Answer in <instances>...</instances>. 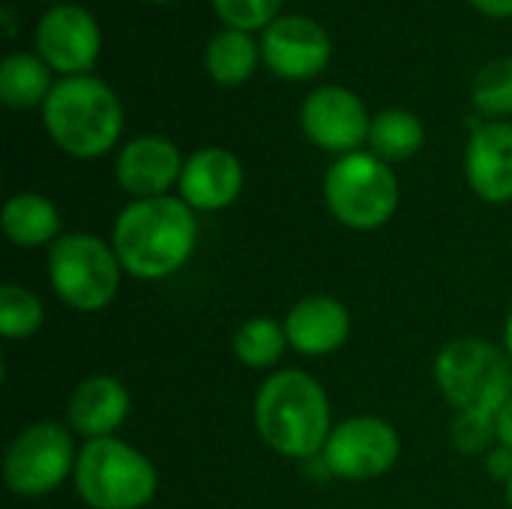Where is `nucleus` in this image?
<instances>
[{"mask_svg": "<svg viewBox=\"0 0 512 509\" xmlns=\"http://www.w3.org/2000/svg\"><path fill=\"white\" fill-rule=\"evenodd\" d=\"M198 219L183 198H141L120 210L111 246L123 273L135 279H165L177 273L195 252Z\"/></svg>", "mask_w": 512, "mask_h": 509, "instance_id": "nucleus-1", "label": "nucleus"}, {"mask_svg": "<svg viewBox=\"0 0 512 509\" xmlns=\"http://www.w3.org/2000/svg\"><path fill=\"white\" fill-rule=\"evenodd\" d=\"M258 438L279 456L312 459L333 432L330 399L324 387L297 369L270 375L252 405Z\"/></svg>", "mask_w": 512, "mask_h": 509, "instance_id": "nucleus-2", "label": "nucleus"}, {"mask_svg": "<svg viewBox=\"0 0 512 509\" xmlns=\"http://www.w3.org/2000/svg\"><path fill=\"white\" fill-rule=\"evenodd\" d=\"M42 123L63 153L96 159L120 141L123 105L102 78L69 75L51 87L42 105Z\"/></svg>", "mask_w": 512, "mask_h": 509, "instance_id": "nucleus-3", "label": "nucleus"}, {"mask_svg": "<svg viewBox=\"0 0 512 509\" xmlns=\"http://www.w3.org/2000/svg\"><path fill=\"white\" fill-rule=\"evenodd\" d=\"M72 480L90 509H144L159 486L153 462L120 438L87 441Z\"/></svg>", "mask_w": 512, "mask_h": 509, "instance_id": "nucleus-4", "label": "nucleus"}, {"mask_svg": "<svg viewBox=\"0 0 512 509\" xmlns=\"http://www.w3.org/2000/svg\"><path fill=\"white\" fill-rule=\"evenodd\" d=\"M435 381L459 414H498L512 396V360L492 342L453 339L435 360Z\"/></svg>", "mask_w": 512, "mask_h": 509, "instance_id": "nucleus-5", "label": "nucleus"}, {"mask_svg": "<svg viewBox=\"0 0 512 509\" xmlns=\"http://www.w3.org/2000/svg\"><path fill=\"white\" fill-rule=\"evenodd\" d=\"M324 201L345 228L375 231L387 225L399 207V180L381 156L357 150L327 168Z\"/></svg>", "mask_w": 512, "mask_h": 509, "instance_id": "nucleus-6", "label": "nucleus"}, {"mask_svg": "<svg viewBox=\"0 0 512 509\" xmlns=\"http://www.w3.org/2000/svg\"><path fill=\"white\" fill-rule=\"evenodd\" d=\"M120 258L96 234H63L48 249V282L75 312H102L120 291Z\"/></svg>", "mask_w": 512, "mask_h": 509, "instance_id": "nucleus-7", "label": "nucleus"}, {"mask_svg": "<svg viewBox=\"0 0 512 509\" xmlns=\"http://www.w3.org/2000/svg\"><path fill=\"white\" fill-rule=\"evenodd\" d=\"M72 429L60 423H36L24 429L6 450L3 480L21 498H42L75 474Z\"/></svg>", "mask_w": 512, "mask_h": 509, "instance_id": "nucleus-8", "label": "nucleus"}, {"mask_svg": "<svg viewBox=\"0 0 512 509\" xmlns=\"http://www.w3.org/2000/svg\"><path fill=\"white\" fill-rule=\"evenodd\" d=\"M402 453L399 432L381 417H351L333 426L321 456L333 477L366 483L384 477Z\"/></svg>", "mask_w": 512, "mask_h": 509, "instance_id": "nucleus-9", "label": "nucleus"}, {"mask_svg": "<svg viewBox=\"0 0 512 509\" xmlns=\"http://www.w3.org/2000/svg\"><path fill=\"white\" fill-rule=\"evenodd\" d=\"M300 126L312 144L330 153H357L369 141L372 117L366 114L363 99L348 87H318L306 96L300 108Z\"/></svg>", "mask_w": 512, "mask_h": 509, "instance_id": "nucleus-10", "label": "nucleus"}, {"mask_svg": "<svg viewBox=\"0 0 512 509\" xmlns=\"http://www.w3.org/2000/svg\"><path fill=\"white\" fill-rule=\"evenodd\" d=\"M36 51L54 72H63L66 78L87 75L102 51L99 24L84 6H54L36 24Z\"/></svg>", "mask_w": 512, "mask_h": 509, "instance_id": "nucleus-11", "label": "nucleus"}, {"mask_svg": "<svg viewBox=\"0 0 512 509\" xmlns=\"http://www.w3.org/2000/svg\"><path fill=\"white\" fill-rule=\"evenodd\" d=\"M333 42L327 30L306 15H279L261 39V57L270 72L288 81H306L327 69Z\"/></svg>", "mask_w": 512, "mask_h": 509, "instance_id": "nucleus-12", "label": "nucleus"}, {"mask_svg": "<svg viewBox=\"0 0 512 509\" xmlns=\"http://www.w3.org/2000/svg\"><path fill=\"white\" fill-rule=\"evenodd\" d=\"M183 156L180 150L159 135H144L129 141L117 156V183L132 201L141 198H162L174 183H180L183 174Z\"/></svg>", "mask_w": 512, "mask_h": 509, "instance_id": "nucleus-13", "label": "nucleus"}, {"mask_svg": "<svg viewBox=\"0 0 512 509\" xmlns=\"http://www.w3.org/2000/svg\"><path fill=\"white\" fill-rule=\"evenodd\" d=\"M180 198L201 213H216L231 207L243 192V162L225 147L195 150L183 162Z\"/></svg>", "mask_w": 512, "mask_h": 509, "instance_id": "nucleus-14", "label": "nucleus"}, {"mask_svg": "<svg viewBox=\"0 0 512 509\" xmlns=\"http://www.w3.org/2000/svg\"><path fill=\"white\" fill-rule=\"evenodd\" d=\"M465 174L471 189L489 204L512 201V123L495 120L471 132Z\"/></svg>", "mask_w": 512, "mask_h": 509, "instance_id": "nucleus-15", "label": "nucleus"}, {"mask_svg": "<svg viewBox=\"0 0 512 509\" xmlns=\"http://www.w3.org/2000/svg\"><path fill=\"white\" fill-rule=\"evenodd\" d=\"M288 345L306 357H327L339 351L351 336V312L345 303L327 294L303 297L285 315Z\"/></svg>", "mask_w": 512, "mask_h": 509, "instance_id": "nucleus-16", "label": "nucleus"}, {"mask_svg": "<svg viewBox=\"0 0 512 509\" xmlns=\"http://www.w3.org/2000/svg\"><path fill=\"white\" fill-rule=\"evenodd\" d=\"M129 390L123 381L111 375H93L84 378L66 405V420L75 435L84 441H99V438H114V432L126 423L129 417Z\"/></svg>", "mask_w": 512, "mask_h": 509, "instance_id": "nucleus-17", "label": "nucleus"}, {"mask_svg": "<svg viewBox=\"0 0 512 509\" xmlns=\"http://www.w3.org/2000/svg\"><path fill=\"white\" fill-rule=\"evenodd\" d=\"M3 234L21 249L54 246L60 240V213L39 192H18L3 207Z\"/></svg>", "mask_w": 512, "mask_h": 509, "instance_id": "nucleus-18", "label": "nucleus"}, {"mask_svg": "<svg viewBox=\"0 0 512 509\" xmlns=\"http://www.w3.org/2000/svg\"><path fill=\"white\" fill-rule=\"evenodd\" d=\"M258 60H261V48L255 45V39L234 27L219 30L207 42V54H204L210 78L222 87H237V84L249 81Z\"/></svg>", "mask_w": 512, "mask_h": 509, "instance_id": "nucleus-19", "label": "nucleus"}, {"mask_svg": "<svg viewBox=\"0 0 512 509\" xmlns=\"http://www.w3.org/2000/svg\"><path fill=\"white\" fill-rule=\"evenodd\" d=\"M51 66L39 54H9L0 63V99L9 108H33L45 105L51 93Z\"/></svg>", "mask_w": 512, "mask_h": 509, "instance_id": "nucleus-20", "label": "nucleus"}, {"mask_svg": "<svg viewBox=\"0 0 512 509\" xmlns=\"http://www.w3.org/2000/svg\"><path fill=\"white\" fill-rule=\"evenodd\" d=\"M423 141H426V129H423L420 117L405 108H387L372 117L369 144H372L375 156H381L384 162L411 159L423 147Z\"/></svg>", "mask_w": 512, "mask_h": 509, "instance_id": "nucleus-21", "label": "nucleus"}, {"mask_svg": "<svg viewBox=\"0 0 512 509\" xmlns=\"http://www.w3.org/2000/svg\"><path fill=\"white\" fill-rule=\"evenodd\" d=\"M231 348H234V357L249 366V369H270L282 360V354L291 348L288 345V333H285V324L273 321V318H264V315H255L249 321H243L231 339Z\"/></svg>", "mask_w": 512, "mask_h": 509, "instance_id": "nucleus-22", "label": "nucleus"}, {"mask_svg": "<svg viewBox=\"0 0 512 509\" xmlns=\"http://www.w3.org/2000/svg\"><path fill=\"white\" fill-rule=\"evenodd\" d=\"M45 321L42 300L24 285H3L0 288V333L12 342L30 339Z\"/></svg>", "mask_w": 512, "mask_h": 509, "instance_id": "nucleus-23", "label": "nucleus"}, {"mask_svg": "<svg viewBox=\"0 0 512 509\" xmlns=\"http://www.w3.org/2000/svg\"><path fill=\"white\" fill-rule=\"evenodd\" d=\"M471 99L477 111L489 117H510L512 114V57L489 60L471 84Z\"/></svg>", "mask_w": 512, "mask_h": 509, "instance_id": "nucleus-24", "label": "nucleus"}, {"mask_svg": "<svg viewBox=\"0 0 512 509\" xmlns=\"http://www.w3.org/2000/svg\"><path fill=\"white\" fill-rule=\"evenodd\" d=\"M213 9L228 27L252 33L261 27L267 30L279 18L282 0H213Z\"/></svg>", "mask_w": 512, "mask_h": 509, "instance_id": "nucleus-25", "label": "nucleus"}, {"mask_svg": "<svg viewBox=\"0 0 512 509\" xmlns=\"http://www.w3.org/2000/svg\"><path fill=\"white\" fill-rule=\"evenodd\" d=\"M498 438L495 414H459L453 423V447L465 456L486 453Z\"/></svg>", "mask_w": 512, "mask_h": 509, "instance_id": "nucleus-26", "label": "nucleus"}, {"mask_svg": "<svg viewBox=\"0 0 512 509\" xmlns=\"http://www.w3.org/2000/svg\"><path fill=\"white\" fill-rule=\"evenodd\" d=\"M489 474H492L495 480H501L504 486L510 483V477H512V450L501 447V450H495V453L489 456Z\"/></svg>", "mask_w": 512, "mask_h": 509, "instance_id": "nucleus-27", "label": "nucleus"}, {"mask_svg": "<svg viewBox=\"0 0 512 509\" xmlns=\"http://www.w3.org/2000/svg\"><path fill=\"white\" fill-rule=\"evenodd\" d=\"M495 426H498V441H501V447L512 450V396L501 405V411L495 414Z\"/></svg>", "mask_w": 512, "mask_h": 509, "instance_id": "nucleus-28", "label": "nucleus"}, {"mask_svg": "<svg viewBox=\"0 0 512 509\" xmlns=\"http://www.w3.org/2000/svg\"><path fill=\"white\" fill-rule=\"evenodd\" d=\"M468 3L489 18H512V0H468Z\"/></svg>", "mask_w": 512, "mask_h": 509, "instance_id": "nucleus-29", "label": "nucleus"}, {"mask_svg": "<svg viewBox=\"0 0 512 509\" xmlns=\"http://www.w3.org/2000/svg\"><path fill=\"white\" fill-rule=\"evenodd\" d=\"M504 345H507V357L512 360V309L507 315V324H504Z\"/></svg>", "mask_w": 512, "mask_h": 509, "instance_id": "nucleus-30", "label": "nucleus"}, {"mask_svg": "<svg viewBox=\"0 0 512 509\" xmlns=\"http://www.w3.org/2000/svg\"><path fill=\"white\" fill-rule=\"evenodd\" d=\"M507 501H510V507H512V477H510V483H507Z\"/></svg>", "mask_w": 512, "mask_h": 509, "instance_id": "nucleus-31", "label": "nucleus"}, {"mask_svg": "<svg viewBox=\"0 0 512 509\" xmlns=\"http://www.w3.org/2000/svg\"><path fill=\"white\" fill-rule=\"evenodd\" d=\"M153 3H168V0H153Z\"/></svg>", "mask_w": 512, "mask_h": 509, "instance_id": "nucleus-32", "label": "nucleus"}]
</instances>
